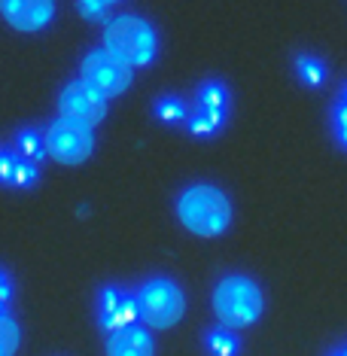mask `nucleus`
<instances>
[{
	"instance_id": "obj_21",
	"label": "nucleus",
	"mask_w": 347,
	"mask_h": 356,
	"mask_svg": "<svg viewBox=\"0 0 347 356\" xmlns=\"http://www.w3.org/2000/svg\"><path fill=\"white\" fill-rule=\"evenodd\" d=\"M13 296H15V283H13L10 274H6L3 268H0V305H3V307H10Z\"/></svg>"
},
{
	"instance_id": "obj_2",
	"label": "nucleus",
	"mask_w": 347,
	"mask_h": 356,
	"mask_svg": "<svg viewBox=\"0 0 347 356\" xmlns=\"http://www.w3.org/2000/svg\"><path fill=\"white\" fill-rule=\"evenodd\" d=\"M213 311L223 326L232 329H247L262 317L265 311V296L262 286L250 274H225L213 286Z\"/></svg>"
},
{
	"instance_id": "obj_22",
	"label": "nucleus",
	"mask_w": 347,
	"mask_h": 356,
	"mask_svg": "<svg viewBox=\"0 0 347 356\" xmlns=\"http://www.w3.org/2000/svg\"><path fill=\"white\" fill-rule=\"evenodd\" d=\"M326 356H347V344H341V347H332Z\"/></svg>"
},
{
	"instance_id": "obj_11",
	"label": "nucleus",
	"mask_w": 347,
	"mask_h": 356,
	"mask_svg": "<svg viewBox=\"0 0 347 356\" xmlns=\"http://www.w3.org/2000/svg\"><path fill=\"white\" fill-rule=\"evenodd\" d=\"M107 356H156V341H152L150 326H122L116 332H107Z\"/></svg>"
},
{
	"instance_id": "obj_14",
	"label": "nucleus",
	"mask_w": 347,
	"mask_h": 356,
	"mask_svg": "<svg viewBox=\"0 0 347 356\" xmlns=\"http://www.w3.org/2000/svg\"><path fill=\"white\" fill-rule=\"evenodd\" d=\"M296 74L298 79H302L308 88H320L323 83H326V76H329V70H326V64H323L317 55H308V52H302L296 58Z\"/></svg>"
},
{
	"instance_id": "obj_17",
	"label": "nucleus",
	"mask_w": 347,
	"mask_h": 356,
	"mask_svg": "<svg viewBox=\"0 0 347 356\" xmlns=\"http://www.w3.org/2000/svg\"><path fill=\"white\" fill-rule=\"evenodd\" d=\"M37 180H40V165H34V161H28V159L19 156L10 186H13V189H34Z\"/></svg>"
},
{
	"instance_id": "obj_18",
	"label": "nucleus",
	"mask_w": 347,
	"mask_h": 356,
	"mask_svg": "<svg viewBox=\"0 0 347 356\" xmlns=\"http://www.w3.org/2000/svg\"><path fill=\"white\" fill-rule=\"evenodd\" d=\"M15 161H19V152H15L13 147H0V186H10Z\"/></svg>"
},
{
	"instance_id": "obj_19",
	"label": "nucleus",
	"mask_w": 347,
	"mask_h": 356,
	"mask_svg": "<svg viewBox=\"0 0 347 356\" xmlns=\"http://www.w3.org/2000/svg\"><path fill=\"white\" fill-rule=\"evenodd\" d=\"M76 10L88 22H107V10H110V6L98 3V0H76Z\"/></svg>"
},
{
	"instance_id": "obj_24",
	"label": "nucleus",
	"mask_w": 347,
	"mask_h": 356,
	"mask_svg": "<svg viewBox=\"0 0 347 356\" xmlns=\"http://www.w3.org/2000/svg\"><path fill=\"white\" fill-rule=\"evenodd\" d=\"M98 3H104V6H113V3H119V0H98Z\"/></svg>"
},
{
	"instance_id": "obj_6",
	"label": "nucleus",
	"mask_w": 347,
	"mask_h": 356,
	"mask_svg": "<svg viewBox=\"0 0 347 356\" xmlns=\"http://www.w3.org/2000/svg\"><path fill=\"white\" fill-rule=\"evenodd\" d=\"M79 79L88 83L95 92H101L104 98H116L122 95L134 79V67L125 64L122 58H116L110 49H92L83 58V67H79Z\"/></svg>"
},
{
	"instance_id": "obj_3",
	"label": "nucleus",
	"mask_w": 347,
	"mask_h": 356,
	"mask_svg": "<svg viewBox=\"0 0 347 356\" xmlns=\"http://www.w3.org/2000/svg\"><path fill=\"white\" fill-rule=\"evenodd\" d=\"M104 49L131 67H147L159 55V34L140 15H116L104 28Z\"/></svg>"
},
{
	"instance_id": "obj_4",
	"label": "nucleus",
	"mask_w": 347,
	"mask_h": 356,
	"mask_svg": "<svg viewBox=\"0 0 347 356\" xmlns=\"http://www.w3.org/2000/svg\"><path fill=\"white\" fill-rule=\"evenodd\" d=\"M137 317L150 329H171L186 314V296L183 286L171 277H150L134 289Z\"/></svg>"
},
{
	"instance_id": "obj_23",
	"label": "nucleus",
	"mask_w": 347,
	"mask_h": 356,
	"mask_svg": "<svg viewBox=\"0 0 347 356\" xmlns=\"http://www.w3.org/2000/svg\"><path fill=\"white\" fill-rule=\"evenodd\" d=\"M338 101H341V104H347V83L341 86V92H338Z\"/></svg>"
},
{
	"instance_id": "obj_20",
	"label": "nucleus",
	"mask_w": 347,
	"mask_h": 356,
	"mask_svg": "<svg viewBox=\"0 0 347 356\" xmlns=\"http://www.w3.org/2000/svg\"><path fill=\"white\" fill-rule=\"evenodd\" d=\"M332 128H335V140L347 149V104L338 101L332 110Z\"/></svg>"
},
{
	"instance_id": "obj_10",
	"label": "nucleus",
	"mask_w": 347,
	"mask_h": 356,
	"mask_svg": "<svg viewBox=\"0 0 347 356\" xmlns=\"http://www.w3.org/2000/svg\"><path fill=\"white\" fill-rule=\"evenodd\" d=\"M0 15L6 25L25 34H37L55 19V0H0Z\"/></svg>"
},
{
	"instance_id": "obj_13",
	"label": "nucleus",
	"mask_w": 347,
	"mask_h": 356,
	"mask_svg": "<svg viewBox=\"0 0 347 356\" xmlns=\"http://www.w3.org/2000/svg\"><path fill=\"white\" fill-rule=\"evenodd\" d=\"M13 149L19 152L22 159L34 161V165H40L43 159H49V152H46V134L37 131V128H22L13 140Z\"/></svg>"
},
{
	"instance_id": "obj_15",
	"label": "nucleus",
	"mask_w": 347,
	"mask_h": 356,
	"mask_svg": "<svg viewBox=\"0 0 347 356\" xmlns=\"http://www.w3.org/2000/svg\"><path fill=\"white\" fill-rule=\"evenodd\" d=\"M156 119L165 125H186L189 119V104L177 95H165L156 101Z\"/></svg>"
},
{
	"instance_id": "obj_16",
	"label": "nucleus",
	"mask_w": 347,
	"mask_h": 356,
	"mask_svg": "<svg viewBox=\"0 0 347 356\" xmlns=\"http://www.w3.org/2000/svg\"><path fill=\"white\" fill-rule=\"evenodd\" d=\"M22 344V329L19 323L10 317V311L0 314V356H15Z\"/></svg>"
},
{
	"instance_id": "obj_9",
	"label": "nucleus",
	"mask_w": 347,
	"mask_h": 356,
	"mask_svg": "<svg viewBox=\"0 0 347 356\" xmlns=\"http://www.w3.org/2000/svg\"><path fill=\"white\" fill-rule=\"evenodd\" d=\"M137 298L134 289L125 286H104L98 293V323L104 332H116L122 326L137 323Z\"/></svg>"
},
{
	"instance_id": "obj_5",
	"label": "nucleus",
	"mask_w": 347,
	"mask_h": 356,
	"mask_svg": "<svg viewBox=\"0 0 347 356\" xmlns=\"http://www.w3.org/2000/svg\"><path fill=\"white\" fill-rule=\"evenodd\" d=\"M43 134H46V152H49V159L61 161V165H83L95 152L92 125L58 116Z\"/></svg>"
},
{
	"instance_id": "obj_7",
	"label": "nucleus",
	"mask_w": 347,
	"mask_h": 356,
	"mask_svg": "<svg viewBox=\"0 0 347 356\" xmlns=\"http://www.w3.org/2000/svg\"><path fill=\"white\" fill-rule=\"evenodd\" d=\"M229 88L220 79H207V83L198 86L195 104L189 107V119L186 128L192 137H213L229 119Z\"/></svg>"
},
{
	"instance_id": "obj_1",
	"label": "nucleus",
	"mask_w": 347,
	"mask_h": 356,
	"mask_svg": "<svg viewBox=\"0 0 347 356\" xmlns=\"http://www.w3.org/2000/svg\"><path fill=\"white\" fill-rule=\"evenodd\" d=\"M177 220L198 238H216L232 225V201L220 186L192 183L177 198Z\"/></svg>"
},
{
	"instance_id": "obj_8",
	"label": "nucleus",
	"mask_w": 347,
	"mask_h": 356,
	"mask_svg": "<svg viewBox=\"0 0 347 356\" xmlns=\"http://www.w3.org/2000/svg\"><path fill=\"white\" fill-rule=\"evenodd\" d=\"M58 116L95 128L107 116V98L101 92H95L88 83H83V79H74L58 95Z\"/></svg>"
},
{
	"instance_id": "obj_12",
	"label": "nucleus",
	"mask_w": 347,
	"mask_h": 356,
	"mask_svg": "<svg viewBox=\"0 0 347 356\" xmlns=\"http://www.w3.org/2000/svg\"><path fill=\"white\" fill-rule=\"evenodd\" d=\"M204 350L211 356H238L241 353V338L232 326H213L204 335Z\"/></svg>"
}]
</instances>
